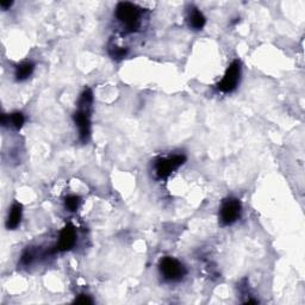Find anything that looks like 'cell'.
I'll list each match as a JSON object with an SVG mask.
<instances>
[{"label":"cell","instance_id":"9c48e42d","mask_svg":"<svg viewBox=\"0 0 305 305\" xmlns=\"http://www.w3.org/2000/svg\"><path fill=\"white\" fill-rule=\"evenodd\" d=\"M206 23V18L198 8H192L189 14V25L193 30H202Z\"/></svg>","mask_w":305,"mask_h":305},{"label":"cell","instance_id":"8fae6325","mask_svg":"<svg viewBox=\"0 0 305 305\" xmlns=\"http://www.w3.org/2000/svg\"><path fill=\"white\" fill-rule=\"evenodd\" d=\"M80 202H81V199H80L79 196H75V195L67 196L66 199H64V206H66V209L68 211L74 212L78 210Z\"/></svg>","mask_w":305,"mask_h":305},{"label":"cell","instance_id":"5bb4252c","mask_svg":"<svg viewBox=\"0 0 305 305\" xmlns=\"http://www.w3.org/2000/svg\"><path fill=\"white\" fill-rule=\"evenodd\" d=\"M35 257H36V253L33 252L32 249L27 248V249H25V252L23 253V255H21L20 263L23 265H25V266H27V265H30L32 263Z\"/></svg>","mask_w":305,"mask_h":305},{"label":"cell","instance_id":"8992f818","mask_svg":"<svg viewBox=\"0 0 305 305\" xmlns=\"http://www.w3.org/2000/svg\"><path fill=\"white\" fill-rule=\"evenodd\" d=\"M186 162V156L185 155H173L169 158H161L155 163V172L159 179H166L171 175L175 169H178L180 166H183Z\"/></svg>","mask_w":305,"mask_h":305},{"label":"cell","instance_id":"277c9868","mask_svg":"<svg viewBox=\"0 0 305 305\" xmlns=\"http://www.w3.org/2000/svg\"><path fill=\"white\" fill-rule=\"evenodd\" d=\"M240 79H241V63L239 60H235L228 67L224 76L217 84V88L223 93H232L240 84Z\"/></svg>","mask_w":305,"mask_h":305},{"label":"cell","instance_id":"9a60e30c","mask_svg":"<svg viewBox=\"0 0 305 305\" xmlns=\"http://www.w3.org/2000/svg\"><path fill=\"white\" fill-rule=\"evenodd\" d=\"M74 303L76 304H92L93 303V301L91 300L90 296L87 295H80L78 296V298H75V301H74Z\"/></svg>","mask_w":305,"mask_h":305},{"label":"cell","instance_id":"7c38bea8","mask_svg":"<svg viewBox=\"0 0 305 305\" xmlns=\"http://www.w3.org/2000/svg\"><path fill=\"white\" fill-rule=\"evenodd\" d=\"M8 118H10L11 124L13 125L17 130H19L21 126H23L24 122H25V118H24V115L21 112L11 113V115L8 116Z\"/></svg>","mask_w":305,"mask_h":305},{"label":"cell","instance_id":"52a82bcc","mask_svg":"<svg viewBox=\"0 0 305 305\" xmlns=\"http://www.w3.org/2000/svg\"><path fill=\"white\" fill-rule=\"evenodd\" d=\"M76 243V232L73 224H67L61 230L58 236V242L55 247V252H67L70 251Z\"/></svg>","mask_w":305,"mask_h":305},{"label":"cell","instance_id":"5b68a950","mask_svg":"<svg viewBox=\"0 0 305 305\" xmlns=\"http://www.w3.org/2000/svg\"><path fill=\"white\" fill-rule=\"evenodd\" d=\"M241 202L236 198H228L222 203L220 210V222L223 227L232 226L241 216Z\"/></svg>","mask_w":305,"mask_h":305},{"label":"cell","instance_id":"4fadbf2b","mask_svg":"<svg viewBox=\"0 0 305 305\" xmlns=\"http://www.w3.org/2000/svg\"><path fill=\"white\" fill-rule=\"evenodd\" d=\"M109 53L111 55V57H113L115 60H122V58H124L126 56V54H128V49L113 45V47H111L109 49Z\"/></svg>","mask_w":305,"mask_h":305},{"label":"cell","instance_id":"30bf717a","mask_svg":"<svg viewBox=\"0 0 305 305\" xmlns=\"http://www.w3.org/2000/svg\"><path fill=\"white\" fill-rule=\"evenodd\" d=\"M33 69H35V64L30 62V61H25V62L20 63L19 66L17 67L16 73H14L17 81H24V80H26L29 76H31Z\"/></svg>","mask_w":305,"mask_h":305},{"label":"cell","instance_id":"6da1fadb","mask_svg":"<svg viewBox=\"0 0 305 305\" xmlns=\"http://www.w3.org/2000/svg\"><path fill=\"white\" fill-rule=\"evenodd\" d=\"M93 93L90 88H85L79 99V110L73 115L75 125L79 129V138L82 143L88 142L91 137V107Z\"/></svg>","mask_w":305,"mask_h":305},{"label":"cell","instance_id":"2e32d148","mask_svg":"<svg viewBox=\"0 0 305 305\" xmlns=\"http://www.w3.org/2000/svg\"><path fill=\"white\" fill-rule=\"evenodd\" d=\"M12 4H13V1H4V0L0 1V6H1L2 10H7V8H10Z\"/></svg>","mask_w":305,"mask_h":305},{"label":"cell","instance_id":"ba28073f","mask_svg":"<svg viewBox=\"0 0 305 305\" xmlns=\"http://www.w3.org/2000/svg\"><path fill=\"white\" fill-rule=\"evenodd\" d=\"M21 215H23V206L19 203H14L11 206V210L8 212L7 221H6V227L7 229L14 230L20 224Z\"/></svg>","mask_w":305,"mask_h":305},{"label":"cell","instance_id":"3957f363","mask_svg":"<svg viewBox=\"0 0 305 305\" xmlns=\"http://www.w3.org/2000/svg\"><path fill=\"white\" fill-rule=\"evenodd\" d=\"M160 272L162 277L168 282H179L186 276V269L177 259L166 257L161 259L159 264Z\"/></svg>","mask_w":305,"mask_h":305},{"label":"cell","instance_id":"7a4b0ae2","mask_svg":"<svg viewBox=\"0 0 305 305\" xmlns=\"http://www.w3.org/2000/svg\"><path fill=\"white\" fill-rule=\"evenodd\" d=\"M141 8L132 2H119L116 7V17L128 32H134L141 25Z\"/></svg>","mask_w":305,"mask_h":305}]
</instances>
